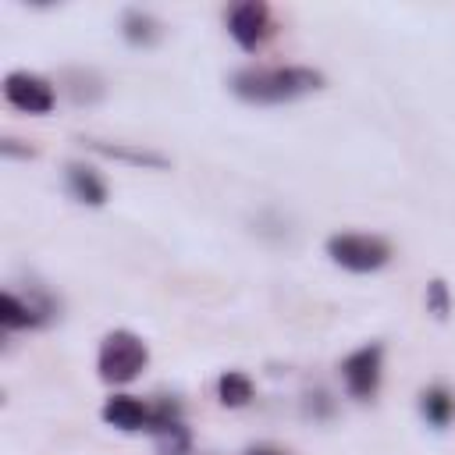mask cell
<instances>
[{"label":"cell","mask_w":455,"mask_h":455,"mask_svg":"<svg viewBox=\"0 0 455 455\" xmlns=\"http://www.w3.org/2000/svg\"><path fill=\"white\" fill-rule=\"evenodd\" d=\"M153 441H156V451L160 455H188L192 451V434H188L185 419H174V423L160 427L153 434Z\"/></svg>","instance_id":"cell-14"},{"label":"cell","mask_w":455,"mask_h":455,"mask_svg":"<svg viewBox=\"0 0 455 455\" xmlns=\"http://www.w3.org/2000/svg\"><path fill=\"white\" fill-rule=\"evenodd\" d=\"M149 363V345L135 334V331H110L103 334L100 341V352H96V373L103 384L110 387H121V384H132Z\"/></svg>","instance_id":"cell-2"},{"label":"cell","mask_w":455,"mask_h":455,"mask_svg":"<svg viewBox=\"0 0 455 455\" xmlns=\"http://www.w3.org/2000/svg\"><path fill=\"white\" fill-rule=\"evenodd\" d=\"M252 398H256V384H252L249 373H242V370H224V373L217 377V402H220L224 409H245Z\"/></svg>","instance_id":"cell-12"},{"label":"cell","mask_w":455,"mask_h":455,"mask_svg":"<svg viewBox=\"0 0 455 455\" xmlns=\"http://www.w3.org/2000/svg\"><path fill=\"white\" fill-rule=\"evenodd\" d=\"M121 36L128 46H156L164 39V25L149 14V11H139V7H128L121 14Z\"/></svg>","instance_id":"cell-11"},{"label":"cell","mask_w":455,"mask_h":455,"mask_svg":"<svg viewBox=\"0 0 455 455\" xmlns=\"http://www.w3.org/2000/svg\"><path fill=\"white\" fill-rule=\"evenodd\" d=\"M0 153H4V156H25V160H28L36 149H28V146H18V139H4V142H0Z\"/></svg>","instance_id":"cell-16"},{"label":"cell","mask_w":455,"mask_h":455,"mask_svg":"<svg viewBox=\"0 0 455 455\" xmlns=\"http://www.w3.org/2000/svg\"><path fill=\"white\" fill-rule=\"evenodd\" d=\"M89 149L110 156V160H124V164H135V167H167V160L160 153H149V149H128V146H107L100 139H85Z\"/></svg>","instance_id":"cell-13"},{"label":"cell","mask_w":455,"mask_h":455,"mask_svg":"<svg viewBox=\"0 0 455 455\" xmlns=\"http://www.w3.org/2000/svg\"><path fill=\"white\" fill-rule=\"evenodd\" d=\"M100 419L121 434H149V419H153V402H142L135 395H110L100 409Z\"/></svg>","instance_id":"cell-7"},{"label":"cell","mask_w":455,"mask_h":455,"mask_svg":"<svg viewBox=\"0 0 455 455\" xmlns=\"http://www.w3.org/2000/svg\"><path fill=\"white\" fill-rule=\"evenodd\" d=\"M53 316L50 302H36V299H21L14 291L0 295V327L4 331H28V327H43Z\"/></svg>","instance_id":"cell-8"},{"label":"cell","mask_w":455,"mask_h":455,"mask_svg":"<svg viewBox=\"0 0 455 455\" xmlns=\"http://www.w3.org/2000/svg\"><path fill=\"white\" fill-rule=\"evenodd\" d=\"M64 188H68V196H71L75 203H82V206H103L107 196H110V188H107V181L100 178V171L89 167V164H82V160H71V164L64 167Z\"/></svg>","instance_id":"cell-9"},{"label":"cell","mask_w":455,"mask_h":455,"mask_svg":"<svg viewBox=\"0 0 455 455\" xmlns=\"http://www.w3.org/2000/svg\"><path fill=\"white\" fill-rule=\"evenodd\" d=\"M427 313H434V320H448V313H451V291H448V284H444V277H434L430 284H427Z\"/></svg>","instance_id":"cell-15"},{"label":"cell","mask_w":455,"mask_h":455,"mask_svg":"<svg viewBox=\"0 0 455 455\" xmlns=\"http://www.w3.org/2000/svg\"><path fill=\"white\" fill-rule=\"evenodd\" d=\"M419 416L434 430H448L455 423V391L444 384H430L419 391Z\"/></svg>","instance_id":"cell-10"},{"label":"cell","mask_w":455,"mask_h":455,"mask_svg":"<svg viewBox=\"0 0 455 455\" xmlns=\"http://www.w3.org/2000/svg\"><path fill=\"white\" fill-rule=\"evenodd\" d=\"M228 25V36L245 50V53H256L270 36H274V14L263 0H242L228 11L224 18Z\"/></svg>","instance_id":"cell-6"},{"label":"cell","mask_w":455,"mask_h":455,"mask_svg":"<svg viewBox=\"0 0 455 455\" xmlns=\"http://www.w3.org/2000/svg\"><path fill=\"white\" fill-rule=\"evenodd\" d=\"M380 377H384V345L380 341H366L341 359V384H345L348 398H355V402H370L380 391Z\"/></svg>","instance_id":"cell-4"},{"label":"cell","mask_w":455,"mask_h":455,"mask_svg":"<svg viewBox=\"0 0 455 455\" xmlns=\"http://www.w3.org/2000/svg\"><path fill=\"white\" fill-rule=\"evenodd\" d=\"M231 96L252 107H277L323 89V71L306 64H274V68H238L228 78Z\"/></svg>","instance_id":"cell-1"},{"label":"cell","mask_w":455,"mask_h":455,"mask_svg":"<svg viewBox=\"0 0 455 455\" xmlns=\"http://www.w3.org/2000/svg\"><path fill=\"white\" fill-rule=\"evenodd\" d=\"M242 455H291V451H284V448H277V444H249Z\"/></svg>","instance_id":"cell-17"},{"label":"cell","mask_w":455,"mask_h":455,"mask_svg":"<svg viewBox=\"0 0 455 455\" xmlns=\"http://www.w3.org/2000/svg\"><path fill=\"white\" fill-rule=\"evenodd\" d=\"M323 252L348 274H377L391 263V242L370 231H338L323 242Z\"/></svg>","instance_id":"cell-3"},{"label":"cell","mask_w":455,"mask_h":455,"mask_svg":"<svg viewBox=\"0 0 455 455\" xmlns=\"http://www.w3.org/2000/svg\"><path fill=\"white\" fill-rule=\"evenodd\" d=\"M4 100L32 117H43L57 107V89L50 78L36 75V71H7L4 75Z\"/></svg>","instance_id":"cell-5"}]
</instances>
